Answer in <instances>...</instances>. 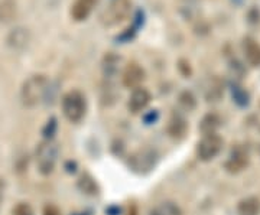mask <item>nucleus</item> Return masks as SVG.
Segmentation results:
<instances>
[{
	"label": "nucleus",
	"mask_w": 260,
	"mask_h": 215,
	"mask_svg": "<svg viewBox=\"0 0 260 215\" xmlns=\"http://www.w3.org/2000/svg\"><path fill=\"white\" fill-rule=\"evenodd\" d=\"M48 91V78L45 75L37 74L29 77L28 80L22 85L20 90V98L25 107H37L45 97Z\"/></svg>",
	"instance_id": "1"
},
{
	"label": "nucleus",
	"mask_w": 260,
	"mask_h": 215,
	"mask_svg": "<svg viewBox=\"0 0 260 215\" xmlns=\"http://www.w3.org/2000/svg\"><path fill=\"white\" fill-rule=\"evenodd\" d=\"M132 12V0H112L102 10L99 20L104 28H113L129 18Z\"/></svg>",
	"instance_id": "2"
},
{
	"label": "nucleus",
	"mask_w": 260,
	"mask_h": 215,
	"mask_svg": "<svg viewBox=\"0 0 260 215\" xmlns=\"http://www.w3.org/2000/svg\"><path fill=\"white\" fill-rule=\"evenodd\" d=\"M62 113L71 123L81 122L87 113V101L81 91L71 90L62 97Z\"/></svg>",
	"instance_id": "3"
},
{
	"label": "nucleus",
	"mask_w": 260,
	"mask_h": 215,
	"mask_svg": "<svg viewBox=\"0 0 260 215\" xmlns=\"http://www.w3.org/2000/svg\"><path fill=\"white\" fill-rule=\"evenodd\" d=\"M58 162V146L52 140L42 141L37 149V166L42 175H49L54 172Z\"/></svg>",
	"instance_id": "4"
},
{
	"label": "nucleus",
	"mask_w": 260,
	"mask_h": 215,
	"mask_svg": "<svg viewBox=\"0 0 260 215\" xmlns=\"http://www.w3.org/2000/svg\"><path fill=\"white\" fill-rule=\"evenodd\" d=\"M223 148V140L217 133H210L204 134V137L198 141L197 146V155L203 162L213 160Z\"/></svg>",
	"instance_id": "5"
},
{
	"label": "nucleus",
	"mask_w": 260,
	"mask_h": 215,
	"mask_svg": "<svg viewBox=\"0 0 260 215\" xmlns=\"http://www.w3.org/2000/svg\"><path fill=\"white\" fill-rule=\"evenodd\" d=\"M155 162H156V156H155L153 150L139 149L130 156L129 165L133 168V170L143 173V172H149L150 169L153 168Z\"/></svg>",
	"instance_id": "6"
},
{
	"label": "nucleus",
	"mask_w": 260,
	"mask_h": 215,
	"mask_svg": "<svg viewBox=\"0 0 260 215\" xmlns=\"http://www.w3.org/2000/svg\"><path fill=\"white\" fill-rule=\"evenodd\" d=\"M121 81L126 88H139L140 84L145 81V69L138 62H130L123 71Z\"/></svg>",
	"instance_id": "7"
},
{
	"label": "nucleus",
	"mask_w": 260,
	"mask_h": 215,
	"mask_svg": "<svg viewBox=\"0 0 260 215\" xmlns=\"http://www.w3.org/2000/svg\"><path fill=\"white\" fill-rule=\"evenodd\" d=\"M150 100H152V95L146 88H143V87L135 88L132 95H130L129 104H127L129 110L132 113H135V114L143 112L148 107V104L150 103Z\"/></svg>",
	"instance_id": "8"
},
{
	"label": "nucleus",
	"mask_w": 260,
	"mask_h": 215,
	"mask_svg": "<svg viewBox=\"0 0 260 215\" xmlns=\"http://www.w3.org/2000/svg\"><path fill=\"white\" fill-rule=\"evenodd\" d=\"M99 0H75L71 6V18L75 22H83L90 16Z\"/></svg>",
	"instance_id": "9"
},
{
	"label": "nucleus",
	"mask_w": 260,
	"mask_h": 215,
	"mask_svg": "<svg viewBox=\"0 0 260 215\" xmlns=\"http://www.w3.org/2000/svg\"><path fill=\"white\" fill-rule=\"evenodd\" d=\"M247 163H249L247 152L243 148H237L236 150H233L230 159L227 160V163H225V168H227L229 172H240Z\"/></svg>",
	"instance_id": "10"
},
{
	"label": "nucleus",
	"mask_w": 260,
	"mask_h": 215,
	"mask_svg": "<svg viewBox=\"0 0 260 215\" xmlns=\"http://www.w3.org/2000/svg\"><path fill=\"white\" fill-rule=\"evenodd\" d=\"M243 49H244V55L247 62L251 66H260V45L251 38H246L244 44H243Z\"/></svg>",
	"instance_id": "11"
},
{
	"label": "nucleus",
	"mask_w": 260,
	"mask_h": 215,
	"mask_svg": "<svg viewBox=\"0 0 260 215\" xmlns=\"http://www.w3.org/2000/svg\"><path fill=\"white\" fill-rule=\"evenodd\" d=\"M237 211L240 215H259L260 214V199L259 198L249 197L240 201L237 206Z\"/></svg>",
	"instance_id": "12"
},
{
	"label": "nucleus",
	"mask_w": 260,
	"mask_h": 215,
	"mask_svg": "<svg viewBox=\"0 0 260 215\" xmlns=\"http://www.w3.org/2000/svg\"><path fill=\"white\" fill-rule=\"evenodd\" d=\"M186 129H188V124H186L185 119H182L181 116H174L171 119V122L168 124V131L172 137H182L185 136Z\"/></svg>",
	"instance_id": "13"
},
{
	"label": "nucleus",
	"mask_w": 260,
	"mask_h": 215,
	"mask_svg": "<svg viewBox=\"0 0 260 215\" xmlns=\"http://www.w3.org/2000/svg\"><path fill=\"white\" fill-rule=\"evenodd\" d=\"M16 15V0H0V23H9Z\"/></svg>",
	"instance_id": "14"
},
{
	"label": "nucleus",
	"mask_w": 260,
	"mask_h": 215,
	"mask_svg": "<svg viewBox=\"0 0 260 215\" xmlns=\"http://www.w3.org/2000/svg\"><path fill=\"white\" fill-rule=\"evenodd\" d=\"M8 42H9L10 47L18 48V49L25 47L28 44V32H26V29H15L9 35V38H8Z\"/></svg>",
	"instance_id": "15"
},
{
	"label": "nucleus",
	"mask_w": 260,
	"mask_h": 215,
	"mask_svg": "<svg viewBox=\"0 0 260 215\" xmlns=\"http://www.w3.org/2000/svg\"><path fill=\"white\" fill-rule=\"evenodd\" d=\"M223 94V83L218 78L210 80L208 88L205 91V97L208 98V101H217Z\"/></svg>",
	"instance_id": "16"
},
{
	"label": "nucleus",
	"mask_w": 260,
	"mask_h": 215,
	"mask_svg": "<svg viewBox=\"0 0 260 215\" xmlns=\"http://www.w3.org/2000/svg\"><path fill=\"white\" fill-rule=\"evenodd\" d=\"M218 124H220L218 117H217L215 114H208V116H205L204 119H203V122H201V131H203L204 134L215 133Z\"/></svg>",
	"instance_id": "17"
},
{
	"label": "nucleus",
	"mask_w": 260,
	"mask_h": 215,
	"mask_svg": "<svg viewBox=\"0 0 260 215\" xmlns=\"http://www.w3.org/2000/svg\"><path fill=\"white\" fill-rule=\"evenodd\" d=\"M78 187L81 188V191L87 192V194H97V185H95L93 178H90L88 175L81 176V179L78 181Z\"/></svg>",
	"instance_id": "18"
},
{
	"label": "nucleus",
	"mask_w": 260,
	"mask_h": 215,
	"mask_svg": "<svg viewBox=\"0 0 260 215\" xmlns=\"http://www.w3.org/2000/svg\"><path fill=\"white\" fill-rule=\"evenodd\" d=\"M179 103L185 109V110H192L195 107V97L192 95V93H189V91H185V93L181 94V97H179Z\"/></svg>",
	"instance_id": "19"
},
{
	"label": "nucleus",
	"mask_w": 260,
	"mask_h": 215,
	"mask_svg": "<svg viewBox=\"0 0 260 215\" xmlns=\"http://www.w3.org/2000/svg\"><path fill=\"white\" fill-rule=\"evenodd\" d=\"M13 215H35L34 214V209L29 204L25 202H20L18 205L13 208Z\"/></svg>",
	"instance_id": "20"
},
{
	"label": "nucleus",
	"mask_w": 260,
	"mask_h": 215,
	"mask_svg": "<svg viewBox=\"0 0 260 215\" xmlns=\"http://www.w3.org/2000/svg\"><path fill=\"white\" fill-rule=\"evenodd\" d=\"M44 215H59V212H58V209H56L55 206L48 205V206H45Z\"/></svg>",
	"instance_id": "21"
},
{
	"label": "nucleus",
	"mask_w": 260,
	"mask_h": 215,
	"mask_svg": "<svg viewBox=\"0 0 260 215\" xmlns=\"http://www.w3.org/2000/svg\"><path fill=\"white\" fill-rule=\"evenodd\" d=\"M3 194H5V182H3V179L0 178V204H2V199H3Z\"/></svg>",
	"instance_id": "22"
},
{
	"label": "nucleus",
	"mask_w": 260,
	"mask_h": 215,
	"mask_svg": "<svg viewBox=\"0 0 260 215\" xmlns=\"http://www.w3.org/2000/svg\"><path fill=\"white\" fill-rule=\"evenodd\" d=\"M188 2H194V0H188Z\"/></svg>",
	"instance_id": "23"
}]
</instances>
